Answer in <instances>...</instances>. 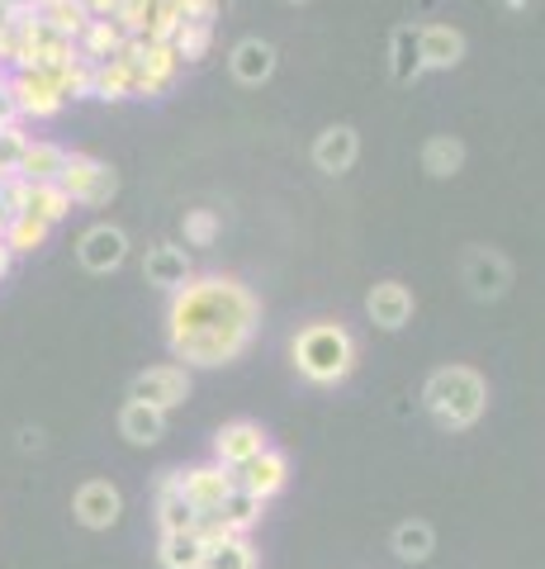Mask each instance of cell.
<instances>
[{
  "instance_id": "cell-1",
  "label": "cell",
  "mask_w": 545,
  "mask_h": 569,
  "mask_svg": "<svg viewBox=\"0 0 545 569\" xmlns=\"http://www.w3.org/2000/svg\"><path fill=\"white\" fill-rule=\"evenodd\" d=\"M261 323L256 295L233 276H190L181 290L171 295L166 313V342L175 361L185 366H233L242 351L252 347Z\"/></svg>"
},
{
  "instance_id": "cell-2",
  "label": "cell",
  "mask_w": 545,
  "mask_h": 569,
  "mask_svg": "<svg viewBox=\"0 0 545 569\" xmlns=\"http://www.w3.org/2000/svg\"><path fill=\"white\" fill-rule=\"evenodd\" d=\"M422 408L432 413L436 427L446 432H465L484 418L488 408V380L474 366H442L432 370L427 385H422Z\"/></svg>"
},
{
  "instance_id": "cell-3",
  "label": "cell",
  "mask_w": 545,
  "mask_h": 569,
  "mask_svg": "<svg viewBox=\"0 0 545 569\" xmlns=\"http://www.w3.org/2000/svg\"><path fill=\"white\" fill-rule=\"evenodd\" d=\"M294 370L309 385H342L351 370H356V337H351L342 323H309L294 332L290 342Z\"/></svg>"
},
{
  "instance_id": "cell-4",
  "label": "cell",
  "mask_w": 545,
  "mask_h": 569,
  "mask_svg": "<svg viewBox=\"0 0 545 569\" xmlns=\"http://www.w3.org/2000/svg\"><path fill=\"white\" fill-rule=\"evenodd\" d=\"M58 186L72 194V204H91V209H100V204H110V200H114L119 171H114V167H104L100 157H91V152H67Z\"/></svg>"
},
{
  "instance_id": "cell-5",
  "label": "cell",
  "mask_w": 545,
  "mask_h": 569,
  "mask_svg": "<svg viewBox=\"0 0 545 569\" xmlns=\"http://www.w3.org/2000/svg\"><path fill=\"white\" fill-rule=\"evenodd\" d=\"M129 399L171 413V408H181L190 399V370L185 366H148V370H138L133 385H129Z\"/></svg>"
},
{
  "instance_id": "cell-6",
  "label": "cell",
  "mask_w": 545,
  "mask_h": 569,
  "mask_svg": "<svg viewBox=\"0 0 545 569\" xmlns=\"http://www.w3.org/2000/svg\"><path fill=\"white\" fill-rule=\"evenodd\" d=\"M266 447L271 441H266V432H261V422H252V418H233V422H223L214 432V460L223 470H233V475L242 466H252Z\"/></svg>"
},
{
  "instance_id": "cell-7",
  "label": "cell",
  "mask_w": 545,
  "mask_h": 569,
  "mask_svg": "<svg viewBox=\"0 0 545 569\" xmlns=\"http://www.w3.org/2000/svg\"><path fill=\"white\" fill-rule=\"evenodd\" d=\"M124 257H129V233H124V228H114V223H91V228L81 233V242H77V261H81L91 276L119 271V266H124Z\"/></svg>"
},
{
  "instance_id": "cell-8",
  "label": "cell",
  "mask_w": 545,
  "mask_h": 569,
  "mask_svg": "<svg viewBox=\"0 0 545 569\" xmlns=\"http://www.w3.org/2000/svg\"><path fill=\"white\" fill-rule=\"evenodd\" d=\"M72 512H77L81 527L110 531L119 518H124V493H119L110 479H85V485L77 489V498H72Z\"/></svg>"
},
{
  "instance_id": "cell-9",
  "label": "cell",
  "mask_w": 545,
  "mask_h": 569,
  "mask_svg": "<svg viewBox=\"0 0 545 569\" xmlns=\"http://www.w3.org/2000/svg\"><path fill=\"white\" fill-rule=\"evenodd\" d=\"M10 91L20 100V114H33V119H52L62 110V91H58V71H10Z\"/></svg>"
},
{
  "instance_id": "cell-10",
  "label": "cell",
  "mask_w": 545,
  "mask_h": 569,
  "mask_svg": "<svg viewBox=\"0 0 545 569\" xmlns=\"http://www.w3.org/2000/svg\"><path fill=\"white\" fill-rule=\"evenodd\" d=\"M238 489V475L233 470H223L219 460H209V466H190V470H181V493L190 498V508L200 512H219V503L228 493Z\"/></svg>"
},
{
  "instance_id": "cell-11",
  "label": "cell",
  "mask_w": 545,
  "mask_h": 569,
  "mask_svg": "<svg viewBox=\"0 0 545 569\" xmlns=\"http://www.w3.org/2000/svg\"><path fill=\"white\" fill-rule=\"evenodd\" d=\"M465 284L474 299H498L507 284H513V266H507V257L494 252V247H474L465 257Z\"/></svg>"
},
{
  "instance_id": "cell-12",
  "label": "cell",
  "mask_w": 545,
  "mask_h": 569,
  "mask_svg": "<svg viewBox=\"0 0 545 569\" xmlns=\"http://www.w3.org/2000/svg\"><path fill=\"white\" fill-rule=\"evenodd\" d=\"M422 71H451L465 62V33L455 24H417Z\"/></svg>"
},
{
  "instance_id": "cell-13",
  "label": "cell",
  "mask_w": 545,
  "mask_h": 569,
  "mask_svg": "<svg viewBox=\"0 0 545 569\" xmlns=\"http://www.w3.org/2000/svg\"><path fill=\"white\" fill-rule=\"evenodd\" d=\"M365 313H371L375 328L398 332L413 318V290L403 280H380V284H371V295H365Z\"/></svg>"
},
{
  "instance_id": "cell-14",
  "label": "cell",
  "mask_w": 545,
  "mask_h": 569,
  "mask_svg": "<svg viewBox=\"0 0 545 569\" xmlns=\"http://www.w3.org/2000/svg\"><path fill=\"white\" fill-rule=\"evenodd\" d=\"M356 157H361V133L351 129V123H332V129H323L313 138V167L327 171V176L351 171Z\"/></svg>"
},
{
  "instance_id": "cell-15",
  "label": "cell",
  "mask_w": 545,
  "mask_h": 569,
  "mask_svg": "<svg viewBox=\"0 0 545 569\" xmlns=\"http://www.w3.org/2000/svg\"><path fill=\"white\" fill-rule=\"evenodd\" d=\"M143 280L157 284V290H181V284L190 280V252L185 247H175V242H157L148 247V257H143Z\"/></svg>"
},
{
  "instance_id": "cell-16",
  "label": "cell",
  "mask_w": 545,
  "mask_h": 569,
  "mask_svg": "<svg viewBox=\"0 0 545 569\" xmlns=\"http://www.w3.org/2000/svg\"><path fill=\"white\" fill-rule=\"evenodd\" d=\"M200 512L190 508V498L181 493V470H166L157 479V527L162 531H195Z\"/></svg>"
},
{
  "instance_id": "cell-17",
  "label": "cell",
  "mask_w": 545,
  "mask_h": 569,
  "mask_svg": "<svg viewBox=\"0 0 545 569\" xmlns=\"http://www.w3.org/2000/svg\"><path fill=\"white\" fill-rule=\"evenodd\" d=\"M285 479H290V460H285V451H275V447H266V451L252 460V466L238 470V485L248 489V493H256L261 503L285 489Z\"/></svg>"
},
{
  "instance_id": "cell-18",
  "label": "cell",
  "mask_w": 545,
  "mask_h": 569,
  "mask_svg": "<svg viewBox=\"0 0 545 569\" xmlns=\"http://www.w3.org/2000/svg\"><path fill=\"white\" fill-rule=\"evenodd\" d=\"M119 437H124L129 447H157V441L166 437V413L152 408V403L129 399L124 408H119Z\"/></svg>"
},
{
  "instance_id": "cell-19",
  "label": "cell",
  "mask_w": 545,
  "mask_h": 569,
  "mask_svg": "<svg viewBox=\"0 0 545 569\" xmlns=\"http://www.w3.org/2000/svg\"><path fill=\"white\" fill-rule=\"evenodd\" d=\"M228 67H233V77L242 86L271 81V71H275V43H266V39H242V43H233V52H228Z\"/></svg>"
},
{
  "instance_id": "cell-20",
  "label": "cell",
  "mask_w": 545,
  "mask_h": 569,
  "mask_svg": "<svg viewBox=\"0 0 545 569\" xmlns=\"http://www.w3.org/2000/svg\"><path fill=\"white\" fill-rule=\"evenodd\" d=\"M390 550H394L403 565L432 560V550H436V531H432V522H422V518L398 522V527H394V537H390Z\"/></svg>"
},
{
  "instance_id": "cell-21",
  "label": "cell",
  "mask_w": 545,
  "mask_h": 569,
  "mask_svg": "<svg viewBox=\"0 0 545 569\" xmlns=\"http://www.w3.org/2000/svg\"><path fill=\"white\" fill-rule=\"evenodd\" d=\"M62 162H67V148H58V142H29V152L14 176H24L29 186H58Z\"/></svg>"
},
{
  "instance_id": "cell-22",
  "label": "cell",
  "mask_w": 545,
  "mask_h": 569,
  "mask_svg": "<svg viewBox=\"0 0 545 569\" xmlns=\"http://www.w3.org/2000/svg\"><path fill=\"white\" fill-rule=\"evenodd\" d=\"M465 167V142L455 133H436L422 142V171L436 176V181H446V176H455Z\"/></svg>"
},
{
  "instance_id": "cell-23",
  "label": "cell",
  "mask_w": 545,
  "mask_h": 569,
  "mask_svg": "<svg viewBox=\"0 0 545 569\" xmlns=\"http://www.w3.org/2000/svg\"><path fill=\"white\" fill-rule=\"evenodd\" d=\"M39 24H43L48 33H58V39L77 43L81 29L91 24V14L81 10V0H43V6H39Z\"/></svg>"
},
{
  "instance_id": "cell-24",
  "label": "cell",
  "mask_w": 545,
  "mask_h": 569,
  "mask_svg": "<svg viewBox=\"0 0 545 569\" xmlns=\"http://www.w3.org/2000/svg\"><path fill=\"white\" fill-rule=\"evenodd\" d=\"M157 565L162 569H200L204 541L195 531H162V541H157Z\"/></svg>"
},
{
  "instance_id": "cell-25",
  "label": "cell",
  "mask_w": 545,
  "mask_h": 569,
  "mask_svg": "<svg viewBox=\"0 0 545 569\" xmlns=\"http://www.w3.org/2000/svg\"><path fill=\"white\" fill-rule=\"evenodd\" d=\"M261 512H266V503H261L256 493H248V489L238 485V489H233V493H228L223 503H219L214 518H219L228 531H233V537H248V531L261 522Z\"/></svg>"
},
{
  "instance_id": "cell-26",
  "label": "cell",
  "mask_w": 545,
  "mask_h": 569,
  "mask_svg": "<svg viewBox=\"0 0 545 569\" xmlns=\"http://www.w3.org/2000/svg\"><path fill=\"white\" fill-rule=\"evenodd\" d=\"M119 48H124V33H119L114 20H91L81 29V39H77V52L85 62H114L119 58Z\"/></svg>"
},
{
  "instance_id": "cell-27",
  "label": "cell",
  "mask_w": 545,
  "mask_h": 569,
  "mask_svg": "<svg viewBox=\"0 0 545 569\" xmlns=\"http://www.w3.org/2000/svg\"><path fill=\"white\" fill-rule=\"evenodd\" d=\"M390 77L398 86H408L422 77V52H417V29L413 24H398L394 39H390Z\"/></svg>"
},
{
  "instance_id": "cell-28",
  "label": "cell",
  "mask_w": 545,
  "mask_h": 569,
  "mask_svg": "<svg viewBox=\"0 0 545 569\" xmlns=\"http://www.w3.org/2000/svg\"><path fill=\"white\" fill-rule=\"evenodd\" d=\"M200 569H256V546L248 537H228L219 546H204Z\"/></svg>"
},
{
  "instance_id": "cell-29",
  "label": "cell",
  "mask_w": 545,
  "mask_h": 569,
  "mask_svg": "<svg viewBox=\"0 0 545 569\" xmlns=\"http://www.w3.org/2000/svg\"><path fill=\"white\" fill-rule=\"evenodd\" d=\"M95 100H133V67L129 62H100L95 67Z\"/></svg>"
},
{
  "instance_id": "cell-30",
  "label": "cell",
  "mask_w": 545,
  "mask_h": 569,
  "mask_svg": "<svg viewBox=\"0 0 545 569\" xmlns=\"http://www.w3.org/2000/svg\"><path fill=\"white\" fill-rule=\"evenodd\" d=\"M48 233H52V228H48L43 219H33V213H20V219H10L6 242H10V252L20 257V252H39V247L48 242Z\"/></svg>"
},
{
  "instance_id": "cell-31",
  "label": "cell",
  "mask_w": 545,
  "mask_h": 569,
  "mask_svg": "<svg viewBox=\"0 0 545 569\" xmlns=\"http://www.w3.org/2000/svg\"><path fill=\"white\" fill-rule=\"evenodd\" d=\"M209 43H214V24H200V20H185L181 29H175V39H171V48H175V58L181 62H200L209 52Z\"/></svg>"
},
{
  "instance_id": "cell-32",
  "label": "cell",
  "mask_w": 545,
  "mask_h": 569,
  "mask_svg": "<svg viewBox=\"0 0 545 569\" xmlns=\"http://www.w3.org/2000/svg\"><path fill=\"white\" fill-rule=\"evenodd\" d=\"M67 209H72V194L62 186H33V200H29V213L33 219H43L48 228L67 219Z\"/></svg>"
},
{
  "instance_id": "cell-33",
  "label": "cell",
  "mask_w": 545,
  "mask_h": 569,
  "mask_svg": "<svg viewBox=\"0 0 545 569\" xmlns=\"http://www.w3.org/2000/svg\"><path fill=\"white\" fill-rule=\"evenodd\" d=\"M29 152V133L14 123V129H0V176H14Z\"/></svg>"
},
{
  "instance_id": "cell-34",
  "label": "cell",
  "mask_w": 545,
  "mask_h": 569,
  "mask_svg": "<svg viewBox=\"0 0 545 569\" xmlns=\"http://www.w3.org/2000/svg\"><path fill=\"white\" fill-rule=\"evenodd\" d=\"M219 233V219H214V209H185V242H195V247H209Z\"/></svg>"
},
{
  "instance_id": "cell-35",
  "label": "cell",
  "mask_w": 545,
  "mask_h": 569,
  "mask_svg": "<svg viewBox=\"0 0 545 569\" xmlns=\"http://www.w3.org/2000/svg\"><path fill=\"white\" fill-rule=\"evenodd\" d=\"M175 6H181V20H200V24L219 20V0H175Z\"/></svg>"
},
{
  "instance_id": "cell-36",
  "label": "cell",
  "mask_w": 545,
  "mask_h": 569,
  "mask_svg": "<svg viewBox=\"0 0 545 569\" xmlns=\"http://www.w3.org/2000/svg\"><path fill=\"white\" fill-rule=\"evenodd\" d=\"M24 114H20V100H14V91H10V81L0 86V129H14Z\"/></svg>"
},
{
  "instance_id": "cell-37",
  "label": "cell",
  "mask_w": 545,
  "mask_h": 569,
  "mask_svg": "<svg viewBox=\"0 0 545 569\" xmlns=\"http://www.w3.org/2000/svg\"><path fill=\"white\" fill-rule=\"evenodd\" d=\"M114 6L119 0H81V10L91 14V20H114Z\"/></svg>"
},
{
  "instance_id": "cell-38",
  "label": "cell",
  "mask_w": 545,
  "mask_h": 569,
  "mask_svg": "<svg viewBox=\"0 0 545 569\" xmlns=\"http://www.w3.org/2000/svg\"><path fill=\"white\" fill-rule=\"evenodd\" d=\"M10 261H14V252H10V242H6V238H0V280H6V276H10Z\"/></svg>"
},
{
  "instance_id": "cell-39",
  "label": "cell",
  "mask_w": 545,
  "mask_h": 569,
  "mask_svg": "<svg viewBox=\"0 0 545 569\" xmlns=\"http://www.w3.org/2000/svg\"><path fill=\"white\" fill-rule=\"evenodd\" d=\"M6 10H29V6H39V0H0Z\"/></svg>"
},
{
  "instance_id": "cell-40",
  "label": "cell",
  "mask_w": 545,
  "mask_h": 569,
  "mask_svg": "<svg viewBox=\"0 0 545 569\" xmlns=\"http://www.w3.org/2000/svg\"><path fill=\"white\" fill-rule=\"evenodd\" d=\"M6 20H10V10H6V6H0V29H6Z\"/></svg>"
},
{
  "instance_id": "cell-41",
  "label": "cell",
  "mask_w": 545,
  "mask_h": 569,
  "mask_svg": "<svg viewBox=\"0 0 545 569\" xmlns=\"http://www.w3.org/2000/svg\"><path fill=\"white\" fill-rule=\"evenodd\" d=\"M6 81H10V77H6V71H0V86H6Z\"/></svg>"
},
{
  "instance_id": "cell-42",
  "label": "cell",
  "mask_w": 545,
  "mask_h": 569,
  "mask_svg": "<svg viewBox=\"0 0 545 569\" xmlns=\"http://www.w3.org/2000/svg\"><path fill=\"white\" fill-rule=\"evenodd\" d=\"M290 6H304V0H290Z\"/></svg>"
},
{
  "instance_id": "cell-43",
  "label": "cell",
  "mask_w": 545,
  "mask_h": 569,
  "mask_svg": "<svg viewBox=\"0 0 545 569\" xmlns=\"http://www.w3.org/2000/svg\"><path fill=\"white\" fill-rule=\"evenodd\" d=\"M39 6H43V0H39Z\"/></svg>"
}]
</instances>
